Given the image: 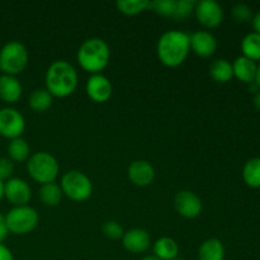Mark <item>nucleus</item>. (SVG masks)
I'll use <instances>...</instances> for the list:
<instances>
[{
  "label": "nucleus",
  "mask_w": 260,
  "mask_h": 260,
  "mask_svg": "<svg viewBox=\"0 0 260 260\" xmlns=\"http://www.w3.org/2000/svg\"><path fill=\"white\" fill-rule=\"evenodd\" d=\"M190 51L189 35L180 30H168L162 33L156 45L160 62L168 68H178L188 57Z\"/></svg>",
  "instance_id": "f257e3e1"
},
{
  "label": "nucleus",
  "mask_w": 260,
  "mask_h": 260,
  "mask_svg": "<svg viewBox=\"0 0 260 260\" xmlns=\"http://www.w3.org/2000/svg\"><path fill=\"white\" fill-rule=\"evenodd\" d=\"M46 90L56 98H66L78 86V73L68 61L58 60L48 66L45 75Z\"/></svg>",
  "instance_id": "f03ea898"
},
{
  "label": "nucleus",
  "mask_w": 260,
  "mask_h": 260,
  "mask_svg": "<svg viewBox=\"0 0 260 260\" xmlns=\"http://www.w3.org/2000/svg\"><path fill=\"white\" fill-rule=\"evenodd\" d=\"M111 51L106 41L101 38H89L84 41L78 51V62L81 69L91 75L101 74L108 66Z\"/></svg>",
  "instance_id": "7ed1b4c3"
},
{
  "label": "nucleus",
  "mask_w": 260,
  "mask_h": 260,
  "mask_svg": "<svg viewBox=\"0 0 260 260\" xmlns=\"http://www.w3.org/2000/svg\"><path fill=\"white\" fill-rule=\"evenodd\" d=\"M28 51L23 43L10 41L0 50V70L3 75L15 76L22 73L28 65Z\"/></svg>",
  "instance_id": "20e7f679"
},
{
  "label": "nucleus",
  "mask_w": 260,
  "mask_h": 260,
  "mask_svg": "<svg viewBox=\"0 0 260 260\" xmlns=\"http://www.w3.org/2000/svg\"><path fill=\"white\" fill-rule=\"evenodd\" d=\"M29 177L41 184L53 183L58 175V162L55 156L45 151H40L29 156L27 162Z\"/></svg>",
  "instance_id": "39448f33"
},
{
  "label": "nucleus",
  "mask_w": 260,
  "mask_h": 260,
  "mask_svg": "<svg viewBox=\"0 0 260 260\" xmlns=\"http://www.w3.org/2000/svg\"><path fill=\"white\" fill-rule=\"evenodd\" d=\"M8 233L14 235H25L32 233L38 225V213L35 208L29 206L14 207L5 216Z\"/></svg>",
  "instance_id": "423d86ee"
},
{
  "label": "nucleus",
  "mask_w": 260,
  "mask_h": 260,
  "mask_svg": "<svg viewBox=\"0 0 260 260\" xmlns=\"http://www.w3.org/2000/svg\"><path fill=\"white\" fill-rule=\"evenodd\" d=\"M62 194L74 202H84L93 193V184L84 173L79 170H70L61 179Z\"/></svg>",
  "instance_id": "0eeeda50"
},
{
  "label": "nucleus",
  "mask_w": 260,
  "mask_h": 260,
  "mask_svg": "<svg viewBox=\"0 0 260 260\" xmlns=\"http://www.w3.org/2000/svg\"><path fill=\"white\" fill-rule=\"evenodd\" d=\"M25 129L24 117L14 108L0 109V136L5 139H19Z\"/></svg>",
  "instance_id": "6e6552de"
},
{
  "label": "nucleus",
  "mask_w": 260,
  "mask_h": 260,
  "mask_svg": "<svg viewBox=\"0 0 260 260\" xmlns=\"http://www.w3.org/2000/svg\"><path fill=\"white\" fill-rule=\"evenodd\" d=\"M194 14L198 23L207 29L217 28L223 20L222 7L213 0H202L196 3Z\"/></svg>",
  "instance_id": "1a4fd4ad"
},
{
  "label": "nucleus",
  "mask_w": 260,
  "mask_h": 260,
  "mask_svg": "<svg viewBox=\"0 0 260 260\" xmlns=\"http://www.w3.org/2000/svg\"><path fill=\"white\" fill-rule=\"evenodd\" d=\"M4 197L14 207L27 206L32 198V190L25 180L20 178H10L4 183Z\"/></svg>",
  "instance_id": "9d476101"
},
{
  "label": "nucleus",
  "mask_w": 260,
  "mask_h": 260,
  "mask_svg": "<svg viewBox=\"0 0 260 260\" xmlns=\"http://www.w3.org/2000/svg\"><path fill=\"white\" fill-rule=\"evenodd\" d=\"M174 208L182 217L196 218L202 212V201L190 190H180L174 198Z\"/></svg>",
  "instance_id": "9b49d317"
},
{
  "label": "nucleus",
  "mask_w": 260,
  "mask_h": 260,
  "mask_svg": "<svg viewBox=\"0 0 260 260\" xmlns=\"http://www.w3.org/2000/svg\"><path fill=\"white\" fill-rule=\"evenodd\" d=\"M86 94L95 103H106L112 96V84L108 78L102 74H94L88 79L85 85Z\"/></svg>",
  "instance_id": "f8f14e48"
},
{
  "label": "nucleus",
  "mask_w": 260,
  "mask_h": 260,
  "mask_svg": "<svg viewBox=\"0 0 260 260\" xmlns=\"http://www.w3.org/2000/svg\"><path fill=\"white\" fill-rule=\"evenodd\" d=\"M190 50L200 57H211L217 50L215 36L207 30H198L189 36Z\"/></svg>",
  "instance_id": "ddd939ff"
},
{
  "label": "nucleus",
  "mask_w": 260,
  "mask_h": 260,
  "mask_svg": "<svg viewBox=\"0 0 260 260\" xmlns=\"http://www.w3.org/2000/svg\"><path fill=\"white\" fill-rule=\"evenodd\" d=\"M122 243H123L124 249L129 253L142 254L150 249L151 238H150V234L144 229H132L124 233Z\"/></svg>",
  "instance_id": "4468645a"
},
{
  "label": "nucleus",
  "mask_w": 260,
  "mask_h": 260,
  "mask_svg": "<svg viewBox=\"0 0 260 260\" xmlns=\"http://www.w3.org/2000/svg\"><path fill=\"white\" fill-rule=\"evenodd\" d=\"M128 178L136 187H147L155 179V169L146 160H135L128 167Z\"/></svg>",
  "instance_id": "2eb2a0df"
},
{
  "label": "nucleus",
  "mask_w": 260,
  "mask_h": 260,
  "mask_svg": "<svg viewBox=\"0 0 260 260\" xmlns=\"http://www.w3.org/2000/svg\"><path fill=\"white\" fill-rule=\"evenodd\" d=\"M23 93L22 84L15 76H0V99L7 104H14L20 99Z\"/></svg>",
  "instance_id": "dca6fc26"
},
{
  "label": "nucleus",
  "mask_w": 260,
  "mask_h": 260,
  "mask_svg": "<svg viewBox=\"0 0 260 260\" xmlns=\"http://www.w3.org/2000/svg\"><path fill=\"white\" fill-rule=\"evenodd\" d=\"M256 69H258V65L255 61L250 60L245 56H240L233 63L234 76L245 84H251L255 81Z\"/></svg>",
  "instance_id": "f3484780"
},
{
  "label": "nucleus",
  "mask_w": 260,
  "mask_h": 260,
  "mask_svg": "<svg viewBox=\"0 0 260 260\" xmlns=\"http://www.w3.org/2000/svg\"><path fill=\"white\" fill-rule=\"evenodd\" d=\"M226 255L222 241L216 238L207 239L198 249V260H223Z\"/></svg>",
  "instance_id": "a211bd4d"
},
{
  "label": "nucleus",
  "mask_w": 260,
  "mask_h": 260,
  "mask_svg": "<svg viewBox=\"0 0 260 260\" xmlns=\"http://www.w3.org/2000/svg\"><path fill=\"white\" fill-rule=\"evenodd\" d=\"M154 255L160 260H175L179 254V245L172 238H160L154 244Z\"/></svg>",
  "instance_id": "6ab92c4d"
},
{
  "label": "nucleus",
  "mask_w": 260,
  "mask_h": 260,
  "mask_svg": "<svg viewBox=\"0 0 260 260\" xmlns=\"http://www.w3.org/2000/svg\"><path fill=\"white\" fill-rule=\"evenodd\" d=\"M210 75L216 83H229L234 78L233 63L229 60H226V58L215 60L210 66Z\"/></svg>",
  "instance_id": "aec40b11"
},
{
  "label": "nucleus",
  "mask_w": 260,
  "mask_h": 260,
  "mask_svg": "<svg viewBox=\"0 0 260 260\" xmlns=\"http://www.w3.org/2000/svg\"><path fill=\"white\" fill-rule=\"evenodd\" d=\"M243 180L250 188H260V156L248 160L243 168Z\"/></svg>",
  "instance_id": "412c9836"
},
{
  "label": "nucleus",
  "mask_w": 260,
  "mask_h": 260,
  "mask_svg": "<svg viewBox=\"0 0 260 260\" xmlns=\"http://www.w3.org/2000/svg\"><path fill=\"white\" fill-rule=\"evenodd\" d=\"M30 149L29 145L27 144L25 140L22 137L19 139L10 140L9 145H8V155L12 161L15 162H24L29 159L30 156Z\"/></svg>",
  "instance_id": "4be33fe9"
},
{
  "label": "nucleus",
  "mask_w": 260,
  "mask_h": 260,
  "mask_svg": "<svg viewBox=\"0 0 260 260\" xmlns=\"http://www.w3.org/2000/svg\"><path fill=\"white\" fill-rule=\"evenodd\" d=\"M52 99L53 96L46 89H36L29 95L28 104H29V108L32 111L42 113L52 106Z\"/></svg>",
  "instance_id": "5701e85b"
},
{
  "label": "nucleus",
  "mask_w": 260,
  "mask_h": 260,
  "mask_svg": "<svg viewBox=\"0 0 260 260\" xmlns=\"http://www.w3.org/2000/svg\"><path fill=\"white\" fill-rule=\"evenodd\" d=\"M241 52L243 56L253 61H260V35L250 32L241 41Z\"/></svg>",
  "instance_id": "b1692460"
},
{
  "label": "nucleus",
  "mask_w": 260,
  "mask_h": 260,
  "mask_svg": "<svg viewBox=\"0 0 260 260\" xmlns=\"http://www.w3.org/2000/svg\"><path fill=\"white\" fill-rule=\"evenodd\" d=\"M62 190H61L60 185L53 183H47V184H42L40 189V198L45 206H50V207H55L62 200Z\"/></svg>",
  "instance_id": "393cba45"
},
{
  "label": "nucleus",
  "mask_w": 260,
  "mask_h": 260,
  "mask_svg": "<svg viewBox=\"0 0 260 260\" xmlns=\"http://www.w3.org/2000/svg\"><path fill=\"white\" fill-rule=\"evenodd\" d=\"M116 5L122 14L134 17L149 9L150 2L147 0H118Z\"/></svg>",
  "instance_id": "a878e982"
},
{
  "label": "nucleus",
  "mask_w": 260,
  "mask_h": 260,
  "mask_svg": "<svg viewBox=\"0 0 260 260\" xmlns=\"http://www.w3.org/2000/svg\"><path fill=\"white\" fill-rule=\"evenodd\" d=\"M175 8H177V2L174 0H155V2H150L149 9L161 17L174 18Z\"/></svg>",
  "instance_id": "bb28decb"
},
{
  "label": "nucleus",
  "mask_w": 260,
  "mask_h": 260,
  "mask_svg": "<svg viewBox=\"0 0 260 260\" xmlns=\"http://www.w3.org/2000/svg\"><path fill=\"white\" fill-rule=\"evenodd\" d=\"M102 234L111 240H119L123 238V228L117 221H106L102 225Z\"/></svg>",
  "instance_id": "cd10ccee"
},
{
  "label": "nucleus",
  "mask_w": 260,
  "mask_h": 260,
  "mask_svg": "<svg viewBox=\"0 0 260 260\" xmlns=\"http://www.w3.org/2000/svg\"><path fill=\"white\" fill-rule=\"evenodd\" d=\"M231 14H233L234 19L239 23L251 22V20H253V17H254L251 8L249 7V5L243 4V3H240V4H236L235 7L233 8V10H231Z\"/></svg>",
  "instance_id": "c85d7f7f"
},
{
  "label": "nucleus",
  "mask_w": 260,
  "mask_h": 260,
  "mask_svg": "<svg viewBox=\"0 0 260 260\" xmlns=\"http://www.w3.org/2000/svg\"><path fill=\"white\" fill-rule=\"evenodd\" d=\"M196 2L190 0H178L177 8H175V19H187L193 12H194Z\"/></svg>",
  "instance_id": "c756f323"
},
{
  "label": "nucleus",
  "mask_w": 260,
  "mask_h": 260,
  "mask_svg": "<svg viewBox=\"0 0 260 260\" xmlns=\"http://www.w3.org/2000/svg\"><path fill=\"white\" fill-rule=\"evenodd\" d=\"M14 172V165L10 159L7 157H0V180H9Z\"/></svg>",
  "instance_id": "7c9ffc66"
},
{
  "label": "nucleus",
  "mask_w": 260,
  "mask_h": 260,
  "mask_svg": "<svg viewBox=\"0 0 260 260\" xmlns=\"http://www.w3.org/2000/svg\"><path fill=\"white\" fill-rule=\"evenodd\" d=\"M0 260H14L12 250L3 244H0Z\"/></svg>",
  "instance_id": "2f4dec72"
},
{
  "label": "nucleus",
  "mask_w": 260,
  "mask_h": 260,
  "mask_svg": "<svg viewBox=\"0 0 260 260\" xmlns=\"http://www.w3.org/2000/svg\"><path fill=\"white\" fill-rule=\"evenodd\" d=\"M8 235V229H7V223H5V216H3L0 213V244L4 241V239L7 238Z\"/></svg>",
  "instance_id": "473e14b6"
},
{
  "label": "nucleus",
  "mask_w": 260,
  "mask_h": 260,
  "mask_svg": "<svg viewBox=\"0 0 260 260\" xmlns=\"http://www.w3.org/2000/svg\"><path fill=\"white\" fill-rule=\"evenodd\" d=\"M253 28H254V32L258 33V35H260V10L258 13H256L255 15L253 17Z\"/></svg>",
  "instance_id": "72a5a7b5"
},
{
  "label": "nucleus",
  "mask_w": 260,
  "mask_h": 260,
  "mask_svg": "<svg viewBox=\"0 0 260 260\" xmlns=\"http://www.w3.org/2000/svg\"><path fill=\"white\" fill-rule=\"evenodd\" d=\"M253 104H254V107H255L256 111H259V112H260V90H259V91H256L255 95H254Z\"/></svg>",
  "instance_id": "f704fd0d"
},
{
  "label": "nucleus",
  "mask_w": 260,
  "mask_h": 260,
  "mask_svg": "<svg viewBox=\"0 0 260 260\" xmlns=\"http://www.w3.org/2000/svg\"><path fill=\"white\" fill-rule=\"evenodd\" d=\"M255 83H256V85H258V86H259V89H260V63H259V65H258V69H256Z\"/></svg>",
  "instance_id": "c9c22d12"
},
{
  "label": "nucleus",
  "mask_w": 260,
  "mask_h": 260,
  "mask_svg": "<svg viewBox=\"0 0 260 260\" xmlns=\"http://www.w3.org/2000/svg\"><path fill=\"white\" fill-rule=\"evenodd\" d=\"M3 197H4V183L0 180V201H2Z\"/></svg>",
  "instance_id": "e433bc0d"
},
{
  "label": "nucleus",
  "mask_w": 260,
  "mask_h": 260,
  "mask_svg": "<svg viewBox=\"0 0 260 260\" xmlns=\"http://www.w3.org/2000/svg\"><path fill=\"white\" fill-rule=\"evenodd\" d=\"M141 260H160V259H157L155 255H147L145 256V258H142Z\"/></svg>",
  "instance_id": "4c0bfd02"
},
{
  "label": "nucleus",
  "mask_w": 260,
  "mask_h": 260,
  "mask_svg": "<svg viewBox=\"0 0 260 260\" xmlns=\"http://www.w3.org/2000/svg\"><path fill=\"white\" fill-rule=\"evenodd\" d=\"M175 260H187V259H179V258H177Z\"/></svg>",
  "instance_id": "58836bf2"
}]
</instances>
